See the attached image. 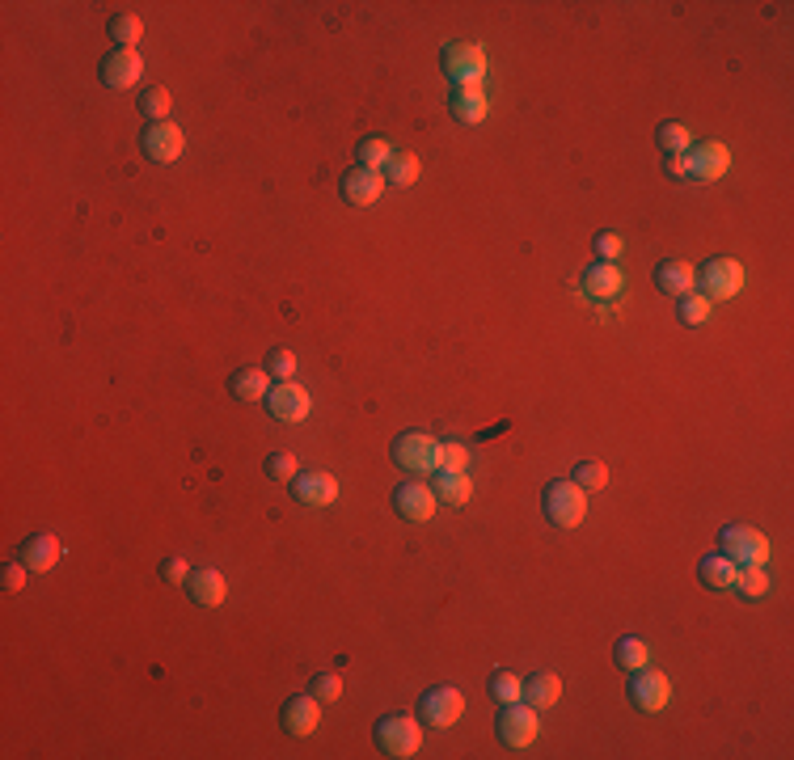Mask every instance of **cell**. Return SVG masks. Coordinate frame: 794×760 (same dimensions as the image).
Masks as SVG:
<instances>
[{"instance_id": "obj_1", "label": "cell", "mask_w": 794, "mask_h": 760, "mask_svg": "<svg viewBox=\"0 0 794 760\" xmlns=\"http://www.w3.org/2000/svg\"><path fill=\"white\" fill-rule=\"evenodd\" d=\"M541 511H545V520H550L554 528H579V524H583V516H588V494H583V486H579V482L558 478V482L545 486V494H541Z\"/></svg>"}, {"instance_id": "obj_2", "label": "cell", "mask_w": 794, "mask_h": 760, "mask_svg": "<svg viewBox=\"0 0 794 760\" xmlns=\"http://www.w3.org/2000/svg\"><path fill=\"white\" fill-rule=\"evenodd\" d=\"M718 554H727L735 566H765L769 562V537L748 524H723L718 528Z\"/></svg>"}, {"instance_id": "obj_3", "label": "cell", "mask_w": 794, "mask_h": 760, "mask_svg": "<svg viewBox=\"0 0 794 760\" xmlns=\"http://www.w3.org/2000/svg\"><path fill=\"white\" fill-rule=\"evenodd\" d=\"M372 739H376V752H381V756L406 760V756L419 752V744H423V727H419V722H414L410 714H385L381 722H376Z\"/></svg>"}, {"instance_id": "obj_4", "label": "cell", "mask_w": 794, "mask_h": 760, "mask_svg": "<svg viewBox=\"0 0 794 760\" xmlns=\"http://www.w3.org/2000/svg\"><path fill=\"white\" fill-rule=\"evenodd\" d=\"M440 68L452 81V89H465V85H482L486 76V51L478 43H448L440 51Z\"/></svg>"}, {"instance_id": "obj_5", "label": "cell", "mask_w": 794, "mask_h": 760, "mask_svg": "<svg viewBox=\"0 0 794 760\" xmlns=\"http://www.w3.org/2000/svg\"><path fill=\"white\" fill-rule=\"evenodd\" d=\"M389 456H393V465L406 469V473H436L440 469V444L431 440V435H423V431L397 435Z\"/></svg>"}, {"instance_id": "obj_6", "label": "cell", "mask_w": 794, "mask_h": 760, "mask_svg": "<svg viewBox=\"0 0 794 760\" xmlns=\"http://www.w3.org/2000/svg\"><path fill=\"white\" fill-rule=\"evenodd\" d=\"M495 731H499V739L507 748H528L541 735V718H537V710L528 706V701H507V706L499 710V718H495Z\"/></svg>"}, {"instance_id": "obj_7", "label": "cell", "mask_w": 794, "mask_h": 760, "mask_svg": "<svg viewBox=\"0 0 794 760\" xmlns=\"http://www.w3.org/2000/svg\"><path fill=\"white\" fill-rule=\"evenodd\" d=\"M731 169V148L723 140H702L685 152V178L689 182H718Z\"/></svg>"}, {"instance_id": "obj_8", "label": "cell", "mask_w": 794, "mask_h": 760, "mask_svg": "<svg viewBox=\"0 0 794 760\" xmlns=\"http://www.w3.org/2000/svg\"><path fill=\"white\" fill-rule=\"evenodd\" d=\"M630 706L642 710V714H659L672 701V684L664 672H651V668H638L630 672Z\"/></svg>"}, {"instance_id": "obj_9", "label": "cell", "mask_w": 794, "mask_h": 760, "mask_svg": "<svg viewBox=\"0 0 794 760\" xmlns=\"http://www.w3.org/2000/svg\"><path fill=\"white\" fill-rule=\"evenodd\" d=\"M461 714H465V693L452 689V684H436V689L419 697V718L427 727H452Z\"/></svg>"}, {"instance_id": "obj_10", "label": "cell", "mask_w": 794, "mask_h": 760, "mask_svg": "<svg viewBox=\"0 0 794 760\" xmlns=\"http://www.w3.org/2000/svg\"><path fill=\"white\" fill-rule=\"evenodd\" d=\"M697 279H702L706 300H731L735 292L744 288V266L735 258H710Z\"/></svg>"}, {"instance_id": "obj_11", "label": "cell", "mask_w": 794, "mask_h": 760, "mask_svg": "<svg viewBox=\"0 0 794 760\" xmlns=\"http://www.w3.org/2000/svg\"><path fill=\"white\" fill-rule=\"evenodd\" d=\"M140 148H144V157L153 161V165H169V161L182 157L186 136H182V127H174L169 119L165 123H148L144 136H140Z\"/></svg>"}, {"instance_id": "obj_12", "label": "cell", "mask_w": 794, "mask_h": 760, "mask_svg": "<svg viewBox=\"0 0 794 760\" xmlns=\"http://www.w3.org/2000/svg\"><path fill=\"white\" fill-rule=\"evenodd\" d=\"M267 410L279 418V423H305L313 402H309V389L296 385V380H279L267 393Z\"/></svg>"}, {"instance_id": "obj_13", "label": "cell", "mask_w": 794, "mask_h": 760, "mask_svg": "<svg viewBox=\"0 0 794 760\" xmlns=\"http://www.w3.org/2000/svg\"><path fill=\"white\" fill-rule=\"evenodd\" d=\"M436 507H440V499L431 494V486H423V482H402L393 490V511L402 520H410V524H423V520H431L436 516Z\"/></svg>"}, {"instance_id": "obj_14", "label": "cell", "mask_w": 794, "mask_h": 760, "mask_svg": "<svg viewBox=\"0 0 794 760\" xmlns=\"http://www.w3.org/2000/svg\"><path fill=\"white\" fill-rule=\"evenodd\" d=\"M98 76H102V85L106 89H119V93H127L131 85H140V76H144V60H140V51H110L106 60H102V68H98Z\"/></svg>"}, {"instance_id": "obj_15", "label": "cell", "mask_w": 794, "mask_h": 760, "mask_svg": "<svg viewBox=\"0 0 794 760\" xmlns=\"http://www.w3.org/2000/svg\"><path fill=\"white\" fill-rule=\"evenodd\" d=\"M288 486H292V499L305 507H330L338 499V478H330V473H321V469L296 473Z\"/></svg>"}, {"instance_id": "obj_16", "label": "cell", "mask_w": 794, "mask_h": 760, "mask_svg": "<svg viewBox=\"0 0 794 760\" xmlns=\"http://www.w3.org/2000/svg\"><path fill=\"white\" fill-rule=\"evenodd\" d=\"M279 718H283V731H288L292 739H305V735H313L317 731V718H321V701L309 693H300V697H288L283 701V710H279Z\"/></svg>"}, {"instance_id": "obj_17", "label": "cell", "mask_w": 794, "mask_h": 760, "mask_svg": "<svg viewBox=\"0 0 794 760\" xmlns=\"http://www.w3.org/2000/svg\"><path fill=\"white\" fill-rule=\"evenodd\" d=\"M182 587H186V596H191V604H199V608H216V604H224V592H229V583H224V575H220V570H212V566L191 570Z\"/></svg>"}, {"instance_id": "obj_18", "label": "cell", "mask_w": 794, "mask_h": 760, "mask_svg": "<svg viewBox=\"0 0 794 760\" xmlns=\"http://www.w3.org/2000/svg\"><path fill=\"white\" fill-rule=\"evenodd\" d=\"M381 190H385V174H376V169L355 165L351 174H343V199L351 207H372L381 199Z\"/></svg>"}, {"instance_id": "obj_19", "label": "cell", "mask_w": 794, "mask_h": 760, "mask_svg": "<svg viewBox=\"0 0 794 760\" xmlns=\"http://www.w3.org/2000/svg\"><path fill=\"white\" fill-rule=\"evenodd\" d=\"M60 537H51V532H39V537H26L22 549H17V562L30 566V575H43V570H51L55 562H60Z\"/></svg>"}, {"instance_id": "obj_20", "label": "cell", "mask_w": 794, "mask_h": 760, "mask_svg": "<svg viewBox=\"0 0 794 760\" xmlns=\"http://www.w3.org/2000/svg\"><path fill=\"white\" fill-rule=\"evenodd\" d=\"M621 288H626V275L617 271L613 262H592L588 271H583V292H588L592 300H617Z\"/></svg>"}, {"instance_id": "obj_21", "label": "cell", "mask_w": 794, "mask_h": 760, "mask_svg": "<svg viewBox=\"0 0 794 760\" xmlns=\"http://www.w3.org/2000/svg\"><path fill=\"white\" fill-rule=\"evenodd\" d=\"M448 110H452V119H457V123L474 127V123H482L490 114V98L482 93V85H465V89H452Z\"/></svg>"}, {"instance_id": "obj_22", "label": "cell", "mask_w": 794, "mask_h": 760, "mask_svg": "<svg viewBox=\"0 0 794 760\" xmlns=\"http://www.w3.org/2000/svg\"><path fill=\"white\" fill-rule=\"evenodd\" d=\"M693 283H697V271L685 258H672V262L655 266V288L664 296H685V292H693Z\"/></svg>"}, {"instance_id": "obj_23", "label": "cell", "mask_w": 794, "mask_h": 760, "mask_svg": "<svg viewBox=\"0 0 794 760\" xmlns=\"http://www.w3.org/2000/svg\"><path fill=\"white\" fill-rule=\"evenodd\" d=\"M229 393L237 402H262L271 393V372L267 368H237L229 376Z\"/></svg>"}, {"instance_id": "obj_24", "label": "cell", "mask_w": 794, "mask_h": 760, "mask_svg": "<svg viewBox=\"0 0 794 760\" xmlns=\"http://www.w3.org/2000/svg\"><path fill=\"white\" fill-rule=\"evenodd\" d=\"M735 575H740V566H735L727 554H706L702 566H697V579H702L710 592H731Z\"/></svg>"}, {"instance_id": "obj_25", "label": "cell", "mask_w": 794, "mask_h": 760, "mask_svg": "<svg viewBox=\"0 0 794 760\" xmlns=\"http://www.w3.org/2000/svg\"><path fill=\"white\" fill-rule=\"evenodd\" d=\"M558 697H562V680L554 672H537L533 680H524V689H520V701H528L533 710L558 706Z\"/></svg>"}, {"instance_id": "obj_26", "label": "cell", "mask_w": 794, "mask_h": 760, "mask_svg": "<svg viewBox=\"0 0 794 760\" xmlns=\"http://www.w3.org/2000/svg\"><path fill=\"white\" fill-rule=\"evenodd\" d=\"M431 494H436L440 503H448V507H465V503H469V494H474V482H469L465 473L436 469V482H431Z\"/></svg>"}, {"instance_id": "obj_27", "label": "cell", "mask_w": 794, "mask_h": 760, "mask_svg": "<svg viewBox=\"0 0 794 760\" xmlns=\"http://www.w3.org/2000/svg\"><path fill=\"white\" fill-rule=\"evenodd\" d=\"M613 663H617V668L621 672H638V668H647V663H651V646L647 642H642V638H621L617 646H613Z\"/></svg>"}, {"instance_id": "obj_28", "label": "cell", "mask_w": 794, "mask_h": 760, "mask_svg": "<svg viewBox=\"0 0 794 760\" xmlns=\"http://www.w3.org/2000/svg\"><path fill=\"white\" fill-rule=\"evenodd\" d=\"M140 34H144V22L136 13H115V17H110V43H119V51H136Z\"/></svg>"}, {"instance_id": "obj_29", "label": "cell", "mask_w": 794, "mask_h": 760, "mask_svg": "<svg viewBox=\"0 0 794 760\" xmlns=\"http://www.w3.org/2000/svg\"><path fill=\"white\" fill-rule=\"evenodd\" d=\"M419 169H423V165H419V157H414V152H393L381 174H385V182H393V186H414V182H419Z\"/></svg>"}, {"instance_id": "obj_30", "label": "cell", "mask_w": 794, "mask_h": 760, "mask_svg": "<svg viewBox=\"0 0 794 760\" xmlns=\"http://www.w3.org/2000/svg\"><path fill=\"white\" fill-rule=\"evenodd\" d=\"M393 152H397V148H393L385 136H368L364 144L355 148V157H359V165H364V169H376V174H381V169L389 165Z\"/></svg>"}, {"instance_id": "obj_31", "label": "cell", "mask_w": 794, "mask_h": 760, "mask_svg": "<svg viewBox=\"0 0 794 760\" xmlns=\"http://www.w3.org/2000/svg\"><path fill=\"white\" fill-rule=\"evenodd\" d=\"M655 140H659V148H664V157H680V152L693 148V136H689L685 123H659Z\"/></svg>"}, {"instance_id": "obj_32", "label": "cell", "mask_w": 794, "mask_h": 760, "mask_svg": "<svg viewBox=\"0 0 794 760\" xmlns=\"http://www.w3.org/2000/svg\"><path fill=\"white\" fill-rule=\"evenodd\" d=\"M735 592L748 596V600L769 596V575H765V566H740V575H735Z\"/></svg>"}, {"instance_id": "obj_33", "label": "cell", "mask_w": 794, "mask_h": 760, "mask_svg": "<svg viewBox=\"0 0 794 760\" xmlns=\"http://www.w3.org/2000/svg\"><path fill=\"white\" fill-rule=\"evenodd\" d=\"M680 321H685V326H706L710 321V300L702 296V292H685L680 296Z\"/></svg>"}, {"instance_id": "obj_34", "label": "cell", "mask_w": 794, "mask_h": 760, "mask_svg": "<svg viewBox=\"0 0 794 760\" xmlns=\"http://www.w3.org/2000/svg\"><path fill=\"white\" fill-rule=\"evenodd\" d=\"M140 110L148 114V123H165V119H169V89L148 85V89L140 93Z\"/></svg>"}, {"instance_id": "obj_35", "label": "cell", "mask_w": 794, "mask_h": 760, "mask_svg": "<svg viewBox=\"0 0 794 760\" xmlns=\"http://www.w3.org/2000/svg\"><path fill=\"white\" fill-rule=\"evenodd\" d=\"M571 482H579L583 490H604V486H609V465H604V461H579L575 473H571Z\"/></svg>"}, {"instance_id": "obj_36", "label": "cell", "mask_w": 794, "mask_h": 760, "mask_svg": "<svg viewBox=\"0 0 794 760\" xmlns=\"http://www.w3.org/2000/svg\"><path fill=\"white\" fill-rule=\"evenodd\" d=\"M520 689H524V680L512 676V672H495V676H490V697H495L499 706H507V701H520Z\"/></svg>"}, {"instance_id": "obj_37", "label": "cell", "mask_w": 794, "mask_h": 760, "mask_svg": "<svg viewBox=\"0 0 794 760\" xmlns=\"http://www.w3.org/2000/svg\"><path fill=\"white\" fill-rule=\"evenodd\" d=\"M267 473H271L275 482H292L296 473H300V469H296V456H292V452H271V456H267Z\"/></svg>"}, {"instance_id": "obj_38", "label": "cell", "mask_w": 794, "mask_h": 760, "mask_svg": "<svg viewBox=\"0 0 794 760\" xmlns=\"http://www.w3.org/2000/svg\"><path fill=\"white\" fill-rule=\"evenodd\" d=\"M267 372H271L275 380H292V376H296V355L283 351V347H275V351L267 355Z\"/></svg>"}, {"instance_id": "obj_39", "label": "cell", "mask_w": 794, "mask_h": 760, "mask_svg": "<svg viewBox=\"0 0 794 760\" xmlns=\"http://www.w3.org/2000/svg\"><path fill=\"white\" fill-rule=\"evenodd\" d=\"M440 469L465 473V469H469V448H465V444H440Z\"/></svg>"}, {"instance_id": "obj_40", "label": "cell", "mask_w": 794, "mask_h": 760, "mask_svg": "<svg viewBox=\"0 0 794 760\" xmlns=\"http://www.w3.org/2000/svg\"><path fill=\"white\" fill-rule=\"evenodd\" d=\"M313 697L317 701H338V697H343V680H338L334 672L313 676Z\"/></svg>"}, {"instance_id": "obj_41", "label": "cell", "mask_w": 794, "mask_h": 760, "mask_svg": "<svg viewBox=\"0 0 794 760\" xmlns=\"http://www.w3.org/2000/svg\"><path fill=\"white\" fill-rule=\"evenodd\" d=\"M621 250H626V241H621L617 233H596V258L600 262H617Z\"/></svg>"}, {"instance_id": "obj_42", "label": "cell", "mask_w": 794, "mask_h": 760, "mask_svg": "<svg viewBox=\"0 0 794 760\" xmlns=\"http://www.w3.org/2000/svg\"><path fill=\"white\" fill-rule=\"evenodd\" d=\"M26 575H30L26 562H9L5 570H0V583H5L9 592H22V587H26Z\"/></svg>"}, {"instance_id": "obj_43", "label": "cell", "mask_w": 794, "mask_h": 760, "mask_svg": "<svg viewBox=\"0 0 794 760\" xmlns=\"http://www.w3.org/2000/svg\"><path fill=\"white\" fill-rule=\"evenodd\" d=\"M161 575H165V583H186V575H191V566H186V558H165Z\"/></svg>"}, {"instance_id": "obj_44", "label": "cell", "mask_w": 794, "mask_h": 760, "mask_svg": "<svg viewBox=\"0 0 794 760\" xmlns=\"http://www.w3.org/2000/svg\"><path fill=\"white\" fill-rule=\"evenodd\" d=\"M668 174L672 178H685V152H680V157H668Z\"/></svg>"}]
</instances>
